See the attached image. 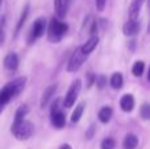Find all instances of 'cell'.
Returning <instances> with one entry per match:
<instances>
[{
	"mask_svg": "<svg viewBox=\"0 0 150 149\" xmlns=\"http://www.w3.org/2000/svg\"><path fill=\"white\" fill-rule=\"evenodd\" d=\"M25 83H26V78L25 77H20V78L15 79L13 82H9L8 84H5L0 90V114L3 112L5 106L11 102V99L17 96L23 91L24 87H25Z\"/></svg>",
	"mask_w": 150,
	"mask_h": 149,
	"instance_id": "1",
	"label": "cell"
},
{
	"mask_svg": "<svg viewBox=\"0 0 150 149\" xmlns=\"http://www.w3.org/2000/svg\"><path fill=\"white\" fill-rule=\"evenodd\" d=\"M11 132L17 140H28L33 135L34 127L30 121L24 119L20 121H13L12 127H11Z\"/></svg>",
	"mask_w": 150,
	"mask_h": 149,
	"instance_id": "2",
	"label": "cell"
},
{
	"mask_svg": "<svg viewBox=\"0 0 150 149\" xmlns=\"http://www.w3.org/2000/svg\"><path fill=\"white\" fill-rule=\"evenodd\" d=\"M67 31H69L67 24L62 23V21L57 20V18L54 17L52 21H50L49 32H47V38H49L50 42H59Z\"/></svg>",
	"mask_w": 150,
	"mask_h": 149,
	"instance_id": "3",
	"label": "cell"
},
{
	"mask_svg": "<svg viewBox=\"0 0 150 149\" xmlns=\"http://www.w3.org/2000/svg\"><path fill=\"white\" fill-rule=\"evenodd\" d=\"M80 90H82V81L80 79H76V81L73 82L71 87L69 89L67 94H66V98L63 100V107L66 108H70L74 106V103L76 102V98L79 95Z\"/></svg>",
	"mask_w": 150,
	"mask_h": 149,
	"instance_id": "4",
	"label": "cell"
},
{
	"mask_svg": "<svg viewBox=\"0 0 150 149\" xmlns=\"http://www.w3.org/2000/svg\"><path fill=\"white\" fill-rule=\"evenodd\" d=\"M87 57L88 55H86L84 53L80 50V48H76V50L73 53V55L70 57V61H69V63H67V71H70V73L78 71L82 67L83 63H84V61L87 60Z\"/></svg>",
	"mask_w": 150,
	"mask_h": 149,
	"instance_id": "5",
	"label": "cell"
},
{
	"mask_svg": "<svg viewBox=\"0 0 150 149\" xmlns=\"http://www.w3.org/2000/svg\"><path fill=\"white\" fill-rule=\"evenodd\" d=\"M45 31H46V20L42 17L37 18L33 23V25H32L30 34H29V44H32V42H34L37 38L44 36Z\"/></svg>",
	"mask_w": 150,
	"mask_h": 149,
	"instance_id": "6",
	"label": "cell"
},
{
	"mask_svg": "<svg viewBox=\"0 0 150 149\" xmlns=\"http://www.w3.org/2000/svg\"><path fill=\"white\" fill-rule=\"evenodd\" d=\"M57 91V84H50L49 87L45 89V91L42 92V96H41V100H40V104H41V108H45L49 103V100L53 98V95L55 94Z\"/></svg>",
	"mask_w": 150,
	"mask_h": 149,
	"instance_id": "7",
	"label": "cell"
},
{
	"mask_svg": "<svg viewBox=\"0 0 150 149\" xmlns=\"http://www.w3.org/2000/svg\"><path fill=\"white\" fill-rule=\"evenodd\" d=\"M140 23L137 20H129L128 23H125L122 32H124L125 36H134L140 32Z\"/></svg>",
	"mask_w": 150,
	"mask_h": 149,
	"instance_id": "8",
	"label": "cell"
},
{
	"mask_svg": "<svg viewBox=\"0 0 150 149\" xmlns=\"http://www.w3.org/2000/svg\"><path fill=\"white\" fill-rule=\"evenodd\" d=\"M67 9H69L67 0H54V11L55 15L59 18H63L67 15Z\"/></svg>",
	"mask_w": 150,
	"mask_h": 149,
	"instance_id": "9",
	"label": "cell"
},
{
	"mask_svg": "<svg viewBox=\"0 0 150 149\" xmlns=\"http://www.w3.org/2000/svg\"><path fill=\"white\" fill-rule=\"evenodd\" d=\"M52 124L54 126V128L61 129L65 127L66 124V116L62 111H55L52 112Z\"/></svg>",
	"mask_w": 150,
	"mask_h": 149,
	"instance_id": "10",
	"label": "cell"
},
{
	"mask_svg": "<svg viewBox=\"0 0 150 149\" xmlns=\"http://www.w3.org/2000/svg\"><path fill=\"white\" fill-rule=\"evenodd\" d=\"M142 3L144 0H133L132 4L129 7V20H137L138 15H140V11H141V7H142Z\"/></svg>",
	"mask_w": 150,
	"mask_h": 149,
	"instance_id": "11",
	"label": "cell"
},
{
	"mask_svg": "<svg viewBox=\"0 0 150 149\" xmlns=\"http://www.w3.org/2000/svg\"><path fill=\"white\" fill-rule=\"evenodd\" d=\"M4 66L8 70H16L18 67V57L15 53H9L4 58Z\"/></svg>",
	"mask_w": 150,
	"mask_h": 149,
	"instance_id": "12",
	"label": "cell"
},
{
	"mask_svg": "<svg viewBox=\"0 0 150 149\" xmlns=\"http://www.w3.org/2000/svg\"><path fill=\"white\" fill-rule=\"evenodd\" d=\"M120 106H121V110L125 111V112H129L134 108V98L132 95L127 94L120 99Z\"/></svg>",
	"mask_w": 150,
	"mask_h": 149,
	"instance_id": "13",
	"label": "cell"
},
{
	"mask_svg": "<svg viewBox=\"0 0 150 149\" xmlns=\"http://www.w3.org/2000/svg\"><path fill=\"white\" fill-rule=\"evenodd\" d=\"M98 44H99V37L98 36H92L87 42H84V45L80 46V50H82L86 55H88L96 46H98Z\"/></svg>",
	"mask_w": 150,
	"mask_h": 149,
	"instance_id": "14",
	"label": "cell"
},
{
	"mask_svg": "<svg viewBox=\"0 0 150 149\" xmlns=\"http://www.w3.org/2000/svg\"><path fill=\"white\" fill-rule=\"evenodd\" d=\"M122 145H124V149H136L138 145V137L133 133L127 135L122 141Z\"/></svg>",
	"mask_w": 150,
	"mask_h": 149,
	"instance_id": "15",
	"label": "cell"
},
{
	"mask_svg": "<svg viewBox=\"0 0 150 149\" xmlns=\"http://www.w3.org/2000/svg\"><path fill=\"white\" fill-rule=\"evenodd\" d=\"M112 115H113V111H112L111 107H103L99 111V120L103 124H107L112 119Z\"/></svg>",
	"mask_w": 150,
	"mask_h": 149,
	"instance_id": "16",
	"label": "cell"
},
{
	"mask_svg": "<svg viewBox=\"0 0 150 149\" xmlns=\"http://www.w3.org/2000/svg\"><path fill=\"white\" fill-rule=\"evenodd\" d=\"M124 84V78L120 73H115L111 77V86L113 87L115 90H120Z\"/></svg>",
	"mask_w": 150,
	"mask_h": 149,
	"instance_id": "17",
	"label": "cell"
},
{
	"mask_svg": "<svg viewBox=\"0 0 150 149\" xmlns=\"http://www.w3.org/2000/svg\"><path fill=\"white\" fill-rule=\"evenodd\" d=\"M28 112H29L28 106H21V107H18L17 111H16V114H15V121L24 120L25 116L28 115Z\"/></svg>",
	"mask_w": 150,
	"mask_h": 149,
	"instance_id": "18",
	"label": "cell"
},
{
	"mask_svg": "<svg viewBox=\"0 0 150 149\" xmlns=\"http://www.w3.org/2000/svg\"><path fill=\"white\" fill-rule=\"evenodd\" d=\"M28 15H29V5H25V8H24L23 13H21L20 20H18V23H17V26H16V34H17L18 32H20V29L23 28V25L25 24V21H26V17H28Z\"/></svg>",
	"mask_w": 150,
	"mask_h": 149,
	"instance_id": "19",
	"label": "cell"
},
{
	"mask_svg": "<svg viewBox=\"0 0 150 149\" xmlns=\"http://www.w3.org/2000/svg\"><path fill=\"white\" fill-rule=\"evenodd\" d=\"M83 110H84V103H80L79 106H76V108H75L73 112V116H71V121H73V123H78V121L80 120Z\"/></svg>",
	"mask_w": 150,
	"mask_h": 149,
	"instance_id": "20",
	"label": "cell"
},
{
	"mask_svg": "<svg viewBox=\"0 0 150 149\" xmlns=\"http://www.w3.org/2000/svg\"><path fill=\"white\" fill-rule=\"evenodd\" d=\"M144 70H145V63H144L142 61H137L132 67V73L134 77H141L144 73Z\"/></svg>",
	"mask_w": 150,
	"mask_h": 149,
	"instance_id": "21",
	"label": "cell"
},
{
	"mask_svg": "<svg viewBox=\"0 0 150 149\" xmlns=\"http://www.w3.org/2000/svg\"><path fill=\"white\" fill-rule=\"evenodd\" d=\"M95 83H96V86L99 87V89H104L105 87V84L108 83V79H107V77L105 75H103V74H100V75H98L95 78Z\"/></svg>",
	"mask_w": 150,
	"mask_h": 149,
	"instance_id": "22",
	"label": "cell"
},
{
	"mask_svg": "<svg viewBox=\"0 0 150 149\" xmlns=\"http://www.w3.org/2000/svg\"><path fill=\"white\" fill-rule=\"evenodd\" d=\"M115 147H116V141L113 139H111V137L104 139L101 141V149H113Z\"/></svg>",
	"mask_w": 150,
	"mask_h": 149,
	"instance_id": "23",
	"label": "cell"
},
{
	"mask_svg": "<svg viewBox=\"0 0 150 149\" xmlns=\"http://www.w3.org/2000/svg\"><path fill=\"white\" fill-rule=\"evenodd\" d=\"M141 115L145 120H149L150 119V106L149 104H144L142 108H141Z\"/></svg>",
	"mask_w": 150,
	"mask_h": 149,
	"instance_id": "24",
	"label": "cell"
},
{
	"mask_svg": "<svg viewBox=\"0 0 150 149\" xmlns=\"http://www.w3.org/2000/svg\"><path fill=\"white\" fill-rule=\"evenodd\" d=\"M104 7H105V0H96V8H98V11H103Z\"/></svg>",
	"mask_w": 150,
	"mask_h": 149,
	"instance_id": "25",
	"label": "cell"
},
{
	"mask_svg": "<svg viewBox=\"0 0 150 149\" xmlns=\"http://www.w3.org/2000/svg\"><path fill=\"white\" fill-rule=\"evenodd\" d=\"M93 132H95V126H91V128H90V131L86 133V136H87V139H92V136H93Z\"/></svg>",
	"mask_w": 150,
	"mask_h": 149,
	"instance_id": "26",
	"label": "cell"
},
{
	"mask_svg": "<svg viewBox=\"0 0 150 149\" xmlns=\"http://www.w3.org/2000/svg\"><path fill=\"white\" fill-rule=\"evenodd\" d=\"M4 40H5V33H4V31L0 28V46L4 44Z\"/></svg>",
	"mask_w": 150,
	"mask_h": 149,
	"instance_id": "27",
	"label": "cell"
},
{
	"mask_svg": "<svg viewBox=\"0 0 150 149\" xmlns=\"http://www.w3.org/2000/svg\"><path fill=\"white\" fill-rule=\"evenodd\" d=\"M59 149H71V147L69 144H65V145H62V147H61Z\"/></svg>",
	"mask_w": 150,
	"mask_h": 149,
	"instance_id": "28",
	"label": "cell"
},
{
	"mask_svg": "<svg viewBox=\"0 0 150 149\" xmlns=\"http://www.w3.org/2000/svg\"><path fill=\"white\" fill-rule=\"evenodd\" d=\"M0 5H1V0H0Z\"/></svg>",
	"mask_w": 150,
	"mask_h": 149,
	"instance_id": "29",
	"label": "cell"
}]
</instances>
